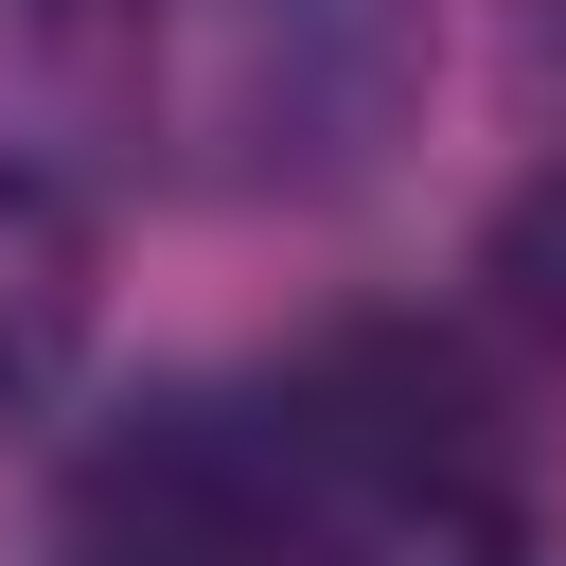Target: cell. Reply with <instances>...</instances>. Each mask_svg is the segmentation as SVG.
I'll use <instances>...</instances> for the list:
<instances>
[{
	"label": "cell",
	"mask_w": 566,
	"mask_h": 566,
	"mask_svg": "<svg viewBox=\"0 0 566 566\" xmlns=\"http://www.w3.org/2000/svg\"><path fill=\"white\" fill-rule=\"evenodd\" d=\"M248 442L283 566H531L513 389L424 318H318L283 371H248Z\"/></svg>",
	"instance_id": "cell-2"
},
{
	"label": "cell",
	"mask_w": 566,
	"mask_h": 566,
	"mask_svg": "<svg viewBox=\"0 0 566 566\" xmlns=\"http://www.w3.org/2000/svg\"><path fill=\"white\" fill-rule=\"evenodd\" d=\"M35 53L159 195H336L424 106V0H35Z\"/></svg>",
	"instance_id": "cell-1"
},
{
	"label": "cell",
	"mask_w": 566,
	"mask_h": 566,
	"mask_svg": "<svg viewBox=\"0 0 566 566\" xmlns=\"http://www.w3.org/2000/svg\"><path fill=\"white\" fill-rule=\"evenodd\" d=\"M88 318H106V248H88V195H71L35 142H0V424H35V407L71 389Z\"/></svg>",
	"instance_id": "cell-4"
},
{
	"label": "cell",
	"mask_w": 566,
	"mask_h": 566,
	"mask_svg": "<svg viewBox=\"0 0 566 566\" xmlns=\"http://www.w3.org/2000/svg\"><path fill=\"white\" fill-rule=\"evenodd\" d=\"M478 301H495V336H513L531 371H566V159L513 177V212L478 230Z\"/></svg>",
	"instance_id": "cell-5"
},
{
	"label": "cell",
	"mask_w": 566,
	"mask_h": 566,
	"mask_svg": "<svg viewBox=\"0 0 566 566\" xmlns=\"http://www.w3.org/2000/svg\"><path fill=\"white\" fill-rule=\"evenodd\" d=\"M53 566H283V495H265L248 389L124 407L53 495Z\"/></svg>",
	"instance_id": "cell-3"
}]
</instances>
